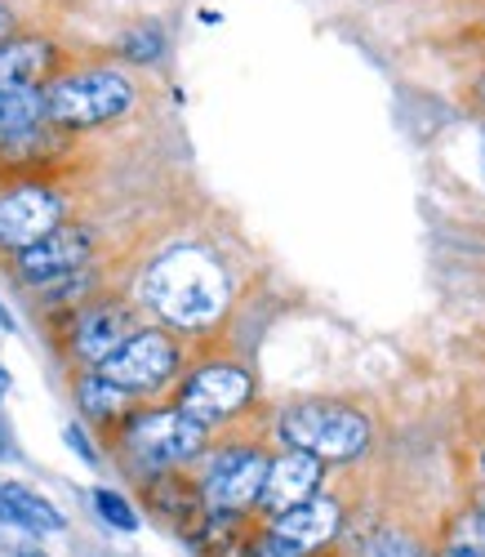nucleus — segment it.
I'll return each instance as SVG.
<instances>
[{"label":"nucleus","mask_w":485,"mask_h":557,"mask_svg":"<svg viewBox=\"0 0 485 557\" xmlns=\"http://www.w3.org/2000/svg\"><path fill=\"white\" fill-rule=\"evenodd\" d=\"M142 299L170 326L201 331L223 317L227 308V272L223 263L201 246H178L161 255L148 276H142Z\"/></svg>","instance_id":"obj_1"},{"label":"nucleus","mask_w":485,"mask_h":557,"mask_svg":"<svg viewBox=\"0 0 485 557\" xmlns=\"http://www.w3.org/2000/svg\"><path fill=\"white\" fill-rule=\"evenodd\" d=\"M281 437L289 442V450H308L316 459H352L365 450L370 424L352 406L303 401L281 414Z\"/></svg>","instance_id":"obj_2"},{"label":"nucleus","mask_w":485,"mask_h":557,"mask_svg":"<svg viewBox=\"0 0 485 557\" xmlns=\"http://www.w3.org/2000/svg\"><path fill=\"white\" fill-rule=\"evenodd\" d=\"M45 95H50V116L59 125H103L134 103V85L121 72L99 67V72L63 76Z\"/></svg>","instance_id":"obj_3"},{"label":"nucleus","mask_w":485,"mask_h":557,"mask_svg":"<svg viewBox=\"0 0 485 557\" xmlns=\"http://www.w3.org/2000/svg\"><path fill=\"white\" fill-rule=\"evenodd\" d=\"M125 446L148 469H170V463H183L206 446V424H197L187 410H148L129 420Z\"/></svg>","instance_id":"obj_4"},{"label":"nucleus","mask_w":485,"mask_h":557,"mask_svg":"<svg viewBox=\"0 0 485 557\" xmlns=\"http://www.w3.org/2000/svg\"><path fill=\"white\" fill-rule=\"evenodd\" d=\"M174 344L157 331H142L134 335L116 357H108L99 366V375L125 393H138V388H161L170 380V370H174Z\"/></svg>","instance_id":"obj_5"},{"label":"nucleus","mask_w":485,"mask_h":557,"mask_svg":"<svg viewBox=\"0 0 485 557\" xmlns=\"http://www.w3.org/2000/svg\"><path fill=\"white\" fill-rule=\"evenodd\" d=\"M268 469L272 463L263 459V450H227L214 459V469L206 478V499L210 508L219 513H236V508H246L263 495V482H268Z\"/></svg>","instance_id":"obj_6"},{"label":"nucleus","mask_w":485,"mask_h":557,"mask_svg":"<svg viewBox=\"0 0 485 557\" xmlns=\"http://www.w3.org/2000/svg\"><path fill=\"white\" fill-rule=\"evenodd\" d=\"M59 219H63V201L54 193L18 188L10 197H0V246L27 250L50 237V232H59Z\"/></svg>","instance_id":"obj_7"},{"label":"nucleus","mask_w":485,"mask_h":557,"mask_svg":"<svg viewBox=\"0 0 485 557\" xmlns=\"http://www.w3.org/2000/svg\"><path fill=\"white\" fill-rule=\"evenodd\" d=\"M250 375L236 366H206L201 375H191V384L183 388V406L197 424H214V420H227L240 406L250 401Z\"/></svg>","instance_id":"obj_8"},{"label":"nucleus","mask_w":485,"mask_h":557,"mask_svg":"<svg viewBox=\"0 0 485 557\" xmlns=\"http://www.w3.org/2000/svg\"><path fill=\"white\" fill-rule=\"evenodd\" d=\"M316 486H321V459L308 450H285L281 459H272L259 504L272 508V513H285V508L316 499Z\"/></svg>","instance_id":"obj_9"},{"label":"nucleus","mask_w":485,"mask_h":557,"mask_svg":"<svg viewBox=\"0 0 485 557\" xmlns=\"http://www.w3.org/2000/svg\"><path fill=\"white\" fill-rule=\"evenodd\" d=\"M89 255V237L85 232H50L45 242L18 250V263H23V276L27 282H63L72 276Z\"/></svg>","instance_id":"obj_10"},{"label":"nucleus","mask_w":485,"mask_h":557,"mask_svg":"<svg viewBox=\"0 0 485 557\" xmlns=\"http://www.w3.org/2000/svg\"><path fill=\"white\" fill-rule=\"evenodd\" d=\"M129 312L116 308V304H99V308H89L80 317V326H76V352L94 366H103L108 357H116L125 344H129Z\"/></svg>","instance_id":"obj_11"},{"label":"nucleus","mask_w":485,"mask_h":557,"mask_svg":"<svg viewBox=\"0 0 485 557\" xmlns=\"http://www.w3.org/2000/svg\"><path fill=\"white\" fill-rule=\"evenodd\" d=\"M338 504L334 499H308V504H299V508H285V513H276V522H272V535H281V540H289L295 548H321L325 540H334V531H338Z\"/></svg>","instance_id":"obj_12"},{"label":"nucleus","mask_w":485,"mask_h":557,"mask_svg":"<svg viewBox=\"0 0 485 557\" xmlns=\"http://www.w3.org/2000/svg\"><path fill=\"white\" fill-rule=\"evenodd\" d=\"M0 522H14V527H27V531H63V513L40 499L36 491L18 486V482H5L0 486Z\"/></svg>","instance_id":"obj_13"},{"label":"nucleus","mask_w":485,"mask_h":557,"mask_svg":"<svg viewBox=\"0 0 485 557\" xmlns=\"http://www.w3.org/2000/svg\"><path fill=\"white\" fill-rule=\"evenodd\" d=\"M45 67H50V45L45 40H5L0 45V89L36 85Z\"/></svg>","instance_id":"obj_14"},{"label":"nucleus","mask_w":485,"mask_h":557,"mask_svg":"<svg viewBox=\"0 0 485 557\" xmlns=\"http://www.w3.org/2000/svg\"><path fill=\"white\" fill-rule=\"evenodd\" d=\"M40 116H50V95L36 85H18V89H0V138L27 134L32 125H40Z\"/></svg>","instance_id":"obj_15"},{"label":"nucleus","mask_w":485,"mask_h":557,"mask_svg":"<svg viewBox=\"0 0 485 557\" xmlns=\"http://www.w3.org/2000/svg\"><path fill=\"white\" fill-rule=\"evenodd\" d=\"M76 397H80V410H85V414H94V420H108V414H116V410L125 406V388L108 384L103 375H94V380H85Z\"/></svg>","instance_id":"obj_16"},{"label":"nucleus","mask_w":485,"mask_h":557,"mask_svg":"<svg viewBox=\"0 0 485 557\" xmlns=\"http://www.w3.org/2000/svg\"><path fill=\"white\" fill-rule=\"evenodd\" d=\"M94 508L103 513V522H112L116 531H138V518H134V508L116 495V491H108V486H99L94 491Z\"/></svg>","instance_id":"obj_17"},{"label":"nucleus","mask_w":485,"mask_h":557,"mask_svg":"<svg viewBox=\"0 0 485 557\" xmlns=\"http://www.w3.org/2000/svg\"><path fill=\"white\" fill-rule=\"evenodd\" d=\"M161 50H165V36L157 27H138L125 36V59H134V63H157Z\"/></svg>","instance_id":"obj_18"},{"label":"nucleus","mask_w":485,"mask_h":557,"mask_svg":"<svg viewBox=\"0 0 485 557\" xmlns=\"http://www.w3.org/2000/svg\"><path fill=\"white\" fill-rule=\"evenodd\" d=\"M365 557H423V553L414 548V540H406L397 531H383V535H374L365 544Z\"/></svg>","instance_id":"obj_19"},{"label":"nucleus","mask_w":485,"mask_h":557,"mask_svg":"<svg viewBox=\"0 0 485 557\" xmlns=\"http://www.w3.org/2000/svg\"><path fill=\"white\" fill-rule=\"evenodd\" d=\"M246 557H303V548H295V544L281 540V535H259V540H250Z\"/></svg>","instance_id":"obj_20"},{"label":"nucleus","mask_w":485,"mask_h":557,"mask_svg":"<svg viewBox=\"0 0 485 557\" xmlns=\"http://www.w3.org/2000/svg\"><path fill=\"white\" fill-rule=\"evenodd\" d=\"M63 437H67V446H72V450H76V455H80L85 463H99V455H94V446H89V437H85V433H80L76 424H67V429H63Z\"/></svg>","instance_id":"obj_21"},{"label":"nucleus","mask_w":485,"mask_h":557,"mask_svg":"<svg viewBox=\"0 0 485 557\" xmlns=\"http://www.w3.org/2000/svg\"><path fill=\"white\" fill-rule=\"evenodd\" d=\"M442 557H485V548H476V544H459V548H450V553H442Z\"/></svg>","instance_id":"obj_22"},{"label":"nucleus","mask_w":485,"mask_h":557,"mask_svg":"<svg viewBox=\"0 0 485 557\" xmlns=\"http://www.w3.org/2000/svg\"><path fill=\"white\" fill-rule=\"evenodd\" d=\"M5 36H10V14H5V5H0V45H5Z\"/></svg>","instance_id":"obj_23"},{"label":"nucleus","mask_w":485,"mask_h":557,"mask_svg":"<svg viewBox=\"0 0 485 557\" xmlns=\"http://www.w3.org/2000/svg\"><path fill=\"white\" fill-rule=\"evenodd\" d=\"M0 331H14V317H10L5 308H0Z\"/></svg>","instance_id":"obj_24"},{"label":"nucleus","mask_w":485,"mask_h":557,"mask_svg":"<svg viewBox=\"0 0 485 557\" xmlns=\"http://www.w3.org/2000/svg\"><path fill=\"white\" fill-rule=\"evenodd\" d=\"M5 388H10V370H5V366H0V393H5Z\"/></svg>","instance_id":"obj_25"},{"label":"nucleus","mask_w":485,"mask_h":557,"mask_svg":"<svg viewBox=\"0 0 485 557\" xmlns=\"http://www.w3.org/2000/svg\"><path fill=\"white\" fill-rule=\"evenodd\" d=\"M18 557H50V553H40V548H23Z\"/></svg>","instance_id":"obj_26"},{"label":"nucleus","mask_w":485,"mask_h":557,"mask_svg":"<svg viewBox=\"0 0 485 557\" xmlns=\"http://www.w3.org/2000/svg\"><path fill=\"white\" fill-rule=\"evenodd\" d=\"M481 518H485V495H481Z\"/></svg>","instance_id":"obj_27"}]
</instances>
